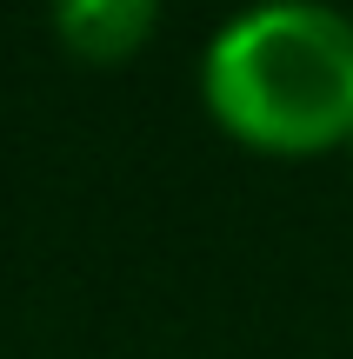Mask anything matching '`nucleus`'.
I'll return each instance as SVG.
<instances>
[{"mask_svg":"<svg viewBox=\"0 0 353 359\" xmlns=\"http://www.w3.org/2000/svg\"><path fill=\"white\" fill-rule=\"evenodd\" d=\"M154 27H160V0H53V34L87 67H114L140 53Z\"/></svg>","mask_w":353,"mask_h":359,"instance_id":"nucleus-2","label":"nucleus"},{"mask_svg":"<svg viewBox=\"0 0 353 359\" xmlns=\"http://www.w3.org/2000/svg\"><path fill=\"white\" fill-rule=\"evenodd\" d=\"M200 100L260 154L353 147V13L333 0H253L200 53Z\"/></svg>","mask_w":353,"mask_h":359,"instance_id":"nucleus-1","label":"nucleus"}]
</instances>
